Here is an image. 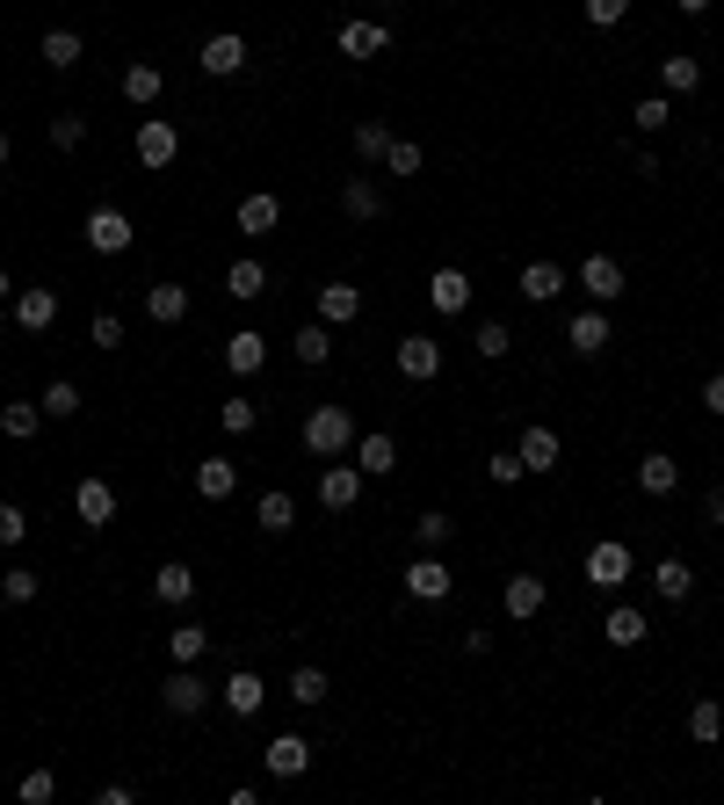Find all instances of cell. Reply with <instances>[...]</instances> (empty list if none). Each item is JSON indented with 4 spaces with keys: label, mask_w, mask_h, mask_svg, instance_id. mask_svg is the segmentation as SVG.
I'll list each match as a JSON object with an SVG mask.
<instances>
[{
    "label": "cell",
    "mask_w": 724,
    "mask_h": 805,
    "mask_svg": "<svg viewBox=\"0 0 724 805\" xmlns=\"http://www.w3.org/2000/svg\"><path fill=\"white\" fill-rule=\"evenodd\" d=\"M348 443H355V414L348 406H311L305 414V450L311 457H341Z\"/></svg>",
    "instance_id": "6da1fadb"
},
{
    "label": "cell",
    "mask_w": 724,
    "mask_h": 805,
    "mask_svg": "<svg viewBox=\"0 0 724 805\" xmlns=\"http://www.w3.org/2000/svg\"><path fill=\"white\" fill-rule=\"evenodd\" d=\"M87 247L95 254H131V218L117 204H95L87 210Z\"/></svg>",
    "instance_id": "7a4b0ae2"
},
{
    "label": "cell",
    "mask_w": 724,
    "mask_h": 805,
    "mask_svg": "<svg viewBox=\"0 0 724 805\" xmlns=\"http://www.w3.org/2000/svg\"><path fill=\"white\" fill-rule=\"evenodd\" d=\"M392 363H398V378H414V385H428V378H442V341H428V334H406Z\"/></svg>",
    "instance_id": "3957f363"
},
{
    "label": "cell",
    "mask_w": 724,
    "mask_h": 805,
    "mask_svg": "<svg viewBox=\"0 0 724 805\" xmlns=\"http://www.w3.org/2000/svg\"><path fill=\"white\" fill-rule=\"evenodd\" d=\"M449 588H457V574H449L435 552H420V559L406 566V596L414 602H449Z\"/></svg>",
    "instance_id": "277c9868"
},
{
    "label": "cell",
    "mask_w": 724,
    "mask_h": 805,
    "mask_svg": "<svg viewBox=\"0 0 724 805\" xmlns=\"http://www.w3.org/2000/svg\"><path fill=\"white\" fill-rule=\"evenodd\" d=\"M160 704H167L174 718H196L210 704V689H204V675H196V667H174L167 683H160Z\"/></svg>",
    "instance_id": "5b68a950"
},
{
    "label": "cell",
    "mask_w": 724,
    "mask_h": 805,
    "mask_svg": "<svg viewBox=\"0 0 724 805\" xmlns=\"http://www.w3.org/2000/svg\"><path fill=\"white\" fill-rule=\"evenodd\" d=\"M586 580H594V588H623V580H630V544L602 537L594 552H586Z\"/></svg>",
    "instance_id": "8992f818"
},
{
    "label": "cell",
    "mask_w": 724,
    "mask_h": 805,
    "mask_svg": "<svg viewBox=\"0 0 724 805\" xmlns=\"http://www.w3.org/2000/svg\"><path fill=\"white\" fill-rule=\"evenodd\" d=\"M196 66H204L210 80H232V73L246 66V36H240V30H218V36L204 44V58H196Z\"/></svg>",
    "instance_id": "52a82bcc"
},
{
    "label": "cell",
    "mask_w": 724,
    "mask_h": 805,
    "mask_svg": "<svg viewBox=\"0 0 724 805\" xmlns=\"http://www.w3.org/2000/svg\"><path fill=\"white\" fill-rule=\"evenodd\" d=\"M218 704H224L232 718H254L261 704H268V689H261L254 667H232V675H224V689H218Z\"/></svg>",
    "instance_id": "ba28073f"
},
{
    "label": "cell",
    "mask_w": 724,
    "mask_h": 805,
    "mask_svg": "<svg viewBox=\"0 0 724 805\" xmlns=\"http://www.w3.org/2000/svg\"><path fill=\"white\" fill-rule=\"evenodd\" d=\"M558 450H566V443H558V428H544V421H529L522 443H515V457L529 465V472H558Z\"/></svg>",
    "instance_id": "9c48e42d"
},
{
    "label": "cell",
    "mask_w": 724,
    "mask_h": 805,
    "mask_svg": "<svg viewBox=\"0 0 724 805\" xmlns=\"http://www.w3.org/2000/svg\"><path fill=\"white\" fill-rule=\"evenodd\" d=\"M580 283H586V298H594V305L623 298V262H616V254H586V262H580Z\"/></svg>",
    "instance_id": "30bf717a"
},
{
    "label": "cell",
    "mask_w": 724,
    "mask_h": 805,
    "mask_svg": "<svg viewBox=\"0 0 724 805\" xmlns=\"http://www.w3.org/2000/svg\"><path fill=\"white\" fill-rule=\"evenodd\" d=\"M174 153H182V131H174L167 117H145L139 123V160H145V167H167Z\"/></svg>",
    "instance_id": "8fae6325"
},
{
    "label": "cell",
    "mask_w": 724,
    "mask_h": 805,
    "mask_svg": "<svg viewBox=\"0 0 724 805\" xmlns=\"http://www.w3.org/2000/svg\"><path fill=\"white\" fill-rule=\"evenodd\" d=\"M319 501H327L333 515L355 508L362 501V465H327V472H319Z\"/></svg>",
    "instance_id": "7c38bea8"
},
{
    "label": "cell",
    "mask_w": 724,
    "mask_h": 805,
    "mask_svg": "<svg viewBox=\"0 0 724 805\" xmlns=\"http://www.w3.org/2000/svg\"><path fill=\"white\" fill-rule=\"evenodd\" d=\"M73 508H80L87 530H102L109 515H117V487H109V479H80V487H73Z\"/></svg>",
    "instance_id": "4fadbf2b"
},
{
    "label": "cell",
    "mask_w": 724,
    "mask_h": 805,
    "mask_svg": "<svg viewBox=\"0 0 724 805\" xmlns=\"http://www.w3.org/2000/svg\"><path fill=\"white\" fill-rule=\"evenodd\" d=\"M566 341H572V356H602V349H608V313H602V305H586V313H572Z\"/></svg>",
    "instance_id": "5bb4252c"
},
{
    "label": "cell",
    "mask_w": 724,
    "mask_h": 805,
    "mask_svg": "<svg viewBox=\"0 0 724 805\" xmlns=\"http://www.w3.org/2000/svg\"><path fill=\"white\" fill-rule=\"evenodd\" d=\"M8 305H15V327H22V334H44V327L58 319V291H15Z\"/></svg>",
    "instance_id": "9a60e30c"
},
{
    "label": "cell",
    "mask_w": 724,
    "mask_h": 805,
    "mask_svg": "<svg viewBox=\"0 0 724 805\" xmlns=\"http://www.w3.org/2000/svg\"><path fill=\"white\" fill-rule=\"evenodd\" d=\"M428 305H435V313H464V305H471V276H464V269H435V276H428Z\"/></svg>",
    "instance_id": "2e32d148"
},
{
    "label": "cell",
    "mask_w": 724,
    "mask_h": 805,
    "mask_svg": "<svg viewBox=\"0 0 724 805\" xmlns=\"http://www.w3.org/2000/svg\"><path fill=\"white\" fill-rule=\"evenodd\" d=\"M276 226H283V204L268 189L240 196V232H246V240H261V232H276Z\"/></svg>",
    "instance_id": "e0dca14e"
},
{
    "label": "cell",
    "mask_w": 724,
    "mask_h": 805,
    "mask_svg": "<svg viewBox=\"0 0 724 805\" xmlns=\"http://www.w3.org/2000/svg\"><path fill=\"white\" fill-rule=\"evenodd\" d=\"M261 363H268V341H261L254 327H246V334H232V341H224V370H232V378H254Z\"/></svg>",
    "instance_id": "ac0fdd59"
},
{
    "label": "cell",
    "mask_w": 724,
    "mask_h": 805,
    "mask_svg": "<svg viewBox=\"0 0 724 805\" xmlns=\"http://www.w3.org/2000/svg\"><path fill=\"white\" fill-rule=\"evenodd\" d=\"M160 88H167V73H160V66H145V58H131V66H123V102H131V109L160 102Z\"/></svg>",
    "instance_id": "d6986e66"
},
{
    "label": "cell",
    "mask_w": 724,
    "mask_h": 805,
    "mask_svg": "<svg viewBox=\"0 0 724 805\" xmlns=\"http://www.w3.org/2000/svg\"><path fill=\"white\" fill-rule=\"evenodd\" d=\"M501 602H507V617H515V624H529V617L544 610V580H536V574H515V580L501 588Z\"/></svg>",
    "instance_id": "ffe728a7"
},
{
    "label": "cell",
    "mask_w": 724,
    "mask_h": 805,
    "mask_svg": "<svg viewBox=\"0 0 724 805\" xmlns=\"http://www.w3.org/2000/svg\"><path fill=\"white\" fill-rule=\"evenodd\" d=\"M673 487H681V465H673L667 450H652V457H645V465H638V493H652V501H667Z\"/></svg>",
    "instance_id": "44dd1931"
},
{
    "label": "cell",
    "mask_w": 724,
    "mask_h": 805,
    "mask_svg": "<svg viewBox=\"0 0 724 805\" xmlns=\"http://www.w3.org/2000/svg\"><path fill=\"white\" fill-rule=\"evenodd\" d=\"M311 770V748L297 733H276L268 740V776H305Z\"/></svg>",
    "instance_id": "7402d4cb"
},
{
    "label": "cell",
    "mask_w": 724,
    "mask_h": 805,
    "mask_svg": "<svg viewBox=\"0 0 724 805\" xmlns=\"http://www.w3.org/2000/svg\"><path fill=\"white\" fill-rule=\"evenodd\" d=\"M145 313H153L160 327H182V319H189V291H182V283H153V291H145Z\"/></svg>",
    "instance_id": "603a6c76"
},
{
    "label": "cell",
    "mask_w": 724,
    "mask_h": 805,
    "mask_svg": "<svg viewBox=\"0 0 724 805\" xmlns=\"http://www.w3.org/2000/svg\"><path fill=\"white\" fill-rule=\"evenodd\" d=\"M232 487H240V465H232V457H204V465H196V493H204V501H224Z\"/></svg>",
    "instance_id": "cb8c5ba5"
},
{
    "label": "cell",
    "mask_w": 724,
    "mask_h": 805,
    "mask_svg": "<svg viewBox=\"0 0 724 805\" xmlns=\"http://www.w3.org/2000/svg\"><path fill=\"white\" fill-rule=\"evenodd\" d=\"M558 291H566V269H558V262H529V269H522V298H529V305H551Z\"/></svg>",
    "instance_id": "d4e9b609"
},
{
    "label": "cell",
    "mask_w": 724,
    "mask_h": 805,
    "mask_svg": "<svg viewBox=\"0 0 724 805\" xmlns=\"http://www.w3.org/2000/svg\"><path fill=\"white\" fill-rule=\"evenodd\" d=\"M384 44H392V30H384V22H341V52L348 58H377Z\"/></svg>",
    "instance_id": "484cf974"
},
{
    "label": "cell",
    "mask_w": 724,
    "mask_h": 805,
    "mask_svg": "<svg viewBox=\"0 0 724 805\" xmlns=\"http://www.w3.org/2000/svg\"><path fill=\"white\" fill-rule=\"evenodd\" d=\"M254 523L268 530V537H283V530L297 523V501H290V493H283V487H268V493H261V501H254Z\"/></svg>",
    "instance_id": "4316f807"
},
{
    "label": "cell",
    "mask_w": 724,
    "mask_h": 805,
    "mask_svg": "<svg viewBox=\"0 0 724 805\" xmlns=\"http://www.w3.org/2000/svg\"><path fill=\"white\" fill-rule=\"evenodd\" d=\"M153 596L182 610V602H196V574H189V566H182V559H167V566H160V574H153Z\"/></svg>",
    "instance_id": "83f0119b"
},
{
    "label": "cell",
    "mask_w": 724,
    "mask_h": 805,
    "mask_svg": "<svg viewBox=\"0 0 724 805\" xmlns=\"http://www.w3.org/2000/svg\"><path fill=\"white\" fill-rule=\"evenodd\" d=\"M319 319H327V327L362 319V291H355V283H327V291H319Z\"/></svg>",
    "instance_id": "f1b7e54d"
},
{
    "label": "cell",
    "mask_w": 724,
    "mask_h": 805,
    "mask_svg": "<svg viewBox=\"0 0 724 805\" xmlns=\"http://www.w3.org/2000/svg\"><path fill=\"white\" fill-rule=\"evenodd\" d=\"M659 80H667V95H695L703 88V58H689V52L659 58Z\"/></svg>",
    "instance_id": "f546056e"
},
{
    "label": "cell",
    "mask_w": 724,
    "mask_h": 805,
    "mask_svg": "<svg viewBox=\"0 0 724 805\" xmlns=\"http://www.w3.org/2000/svg\"><path fill=\"white\" fill-rule=\"evenodd\" d=\"M224 291H232V298H261V291H268V269H261L254 262V254H240V262H232V269H224Z\"/></svg>",
    "instance_id": "4dcf8cb0"
},
{
    "label": "cell",
    "mask_w": 724,
    "mask_h": 805,
    "mask_svg": "<svg viewBox=\"0 0 724 805\" xmlns=\"http://www.w3.org/2000/svg\"><path fill=\"white\" fill-rule=\"evenodd\" d=\"M36 428H44V406H30V400L0 406V436L8 443H36Z\"/></svg>",
    "instance_id": "1f68e13d"
},
{
    "label": "cell",
    "mask_w": 724,
    "mask_h": 805,
    "mask_svg": "<svg viewBox=\"0 0 724 805\" xmlns=\"http://www.w3.org/2000/svg\"><path fill=\"white\" fill-rule=\"evenodd\" d=\"M602 639H608V646H616V653H630V646H638V639H645V610H630V602H623V610H608Z\"/></svg>",
    "instance_id": "d6a6232c"
},
{
    "label": "cell",
    "mask_w": 724,
    "mask_h": 805,
    "mask_svg": "<svg viewBox=\"0 0 724 805\" xmlns=\"http://www.w3.org/2000/svg\"><path fill=\"white\" fill-rule=\"evenodd\" d=\"M355 465H362V479H384V472L398 465V443H392V436H362V443H355Z\"/></svg>",
    "instance_id": "836d02e7"
},
{
    "label": "cell",
    "mask_w": 724,
    "mask_h": 805,
    "mask_svg": "<svg viewBox=\"0 0 724 805\" xmlns=\"http://www.w3.org/2000/svg\"><path fill=\"white\" fill-rule=\"evenodd\" d=\"M652 588H659V602H689V588H695L689 559H659L652 566Z\"/></svg>",
    "instance_id": "e575fe53"
},
{
    "label": "cell",
    "mask_w": 724,
    "mask_h": 805,
    "mask_svg": "<svg viewBox=\"0 0 724 805\" xmlns=\"http://www.w3.org/2000/svg\"><path fill=\"white\" fill-rule=\"evenodd\" d=\"M167 653H174V667H196V661L210 653V631H204V624H174V631H167Z\"/></svg>",
    "instance_id": "d590c367"
},
{
    "label": "cell",
    "mask_w": 724,
    "mask_h": 805,
    "mask_svg": "<svg viewBox=\"0 0 724 805\" xmlns=\"http://www.w3.org/2000/svg\"><path fill=\"white\" fill-rule=\"evenodd\" d=\"M689 740H703V748H717V740H724V704L717 697H703L689 711Z\"/></svg>",
    "instance_id": "8d00e7d4"
},
{
    "label": "cell",
    "mask_w": 724,
    "mask_h": 805,
    "mask_svg": "<svg viewBox=\"0 0 724 805\" xmlns=\"http://www.w3.org/2000/svg\"><path fill=\"white\" fill-rule=\"evenodd\" d=\"M36 406H44V414H52V421H73V414H80V385H73V378H52V385H44V400H36Z\"/></svg>",
    "instance_id": "74e56055"
},
{
    "label": "cell",
    "mask_w": 724,
    "mask_h": 805,
    "mask_svg": "<svg viewBox=\"0 0 724 805\" xmlns=\"http://www.w3.org/2000/svg\"><path fill=\"white\" fill-rule=\"evenodd\" d=\"M36 588H44V580H36L30 566H8V574H0V602H8V610H22V602H36Z\"/></svg>",
    "instance_id": "f35d334b"
},
{
    "label": "cell",
    "mask_w": 724,
    "mask_h": 805,
    "mask_svg": "<svg viewBox=\"0 0 724 805\" xmlns=\"http://www.w3.org/2000/svg\"><path fill=\"white\" fill-rule=\"evenodd\" d=\"M44 66H52V73H73V66H80V36H73V30H52V36H44Z\"/></svg>",
    "instance_id": "ab89813d"
},
{
    "label": "cell",
    "mask_w": 724,
    "mask_h": 805,
    "mask_svg": "<svg viewBox=\"0 0 724 805\" xmlns=\"http://www.w3.org/2000/svg\"><path fill=\"white\" fill-rule=\"evenodd\" d=\"M327 356H333V334H327V319H319V327H297V363H311V370H319Z\"/></svg>",
    "instance_id": "60d3db41"
},
{
    "label": "cell",
    "mask_w": 724,
    "mask_h": 805,
    "mask_svg": "<svg viewBox=\"0 0 724 805\" xmlns=\"http://www.w3.org/2000/svg\"><path fill=\"white\" fill-rule=\"evenodd\" d=\"M290 704H305V711H311V704H327V667H297V675H290Z\"/></svg>",
    "instance_id": "b9f144b4"
},
{
    "label": "cell",
    "mask_w": 724,
    "mask_h": 805,
    "mask_svg": "<svg viewBox=\"0 0 724 805\" xmlns=\"http://www.w3.org/2000/svg\"><path fill=\"white\" fill-rule=\"evenodd\" d=\"M254 421H261V406H254V400H224V406H218V428H224V436H246Z\"/></svg>",
    "instance_id": "7bdbcfd3"
},
{
    "label": "cell",
    "mask_w": 724,
    "mask_h": 805,
    "mask_svg": "<svg viewBox=\"0 0 724 805\" xmlns=\"http://www.w3.org/2000/svg\"><path fill=\"white\" fill-rule=\"evenodd\" d=\"M341 204H348V218H377V210H384V196L377 189H370V182H348V189H341Z\"/></svg>",
    "instance_id": "ee69618b"
},
{
    "label": "cell",
    "mask_w": 724,
    "mask_h": 805,
    "mask_svg": "<svg viewBox=\"0 0 724 805\" xmlns=\"http://www.w3.org/2000/svg\"><path fill=\"white\" fill-rule=\"evenodd\" d=\"M507 349H515V334H507L501 319H485V327H479V356H485V363H501Z\"/></svg>",
    "instance_id": "f6af8a7d"
},
{
    "label": "cell",
    "mask_w": 724,
    "mask_h": 805,
    "mask_svg": "<svg viewBox=\"0 0 724 805\" xmlns=\"http://www.w3.org/2000/svg\"><path fill=\"white\" fill-rule=\"evenodd\" d=\"M355 153L362 160H384V153H392V131H384V123H355Z\"/></svg>",
    "instance_id": "bcb514c9"
},
{
    "label": "cell",
    "mask_w": 724,
    "mask_h": 805,
    "mask_svg": "<svg viewBox=\"0 0 724 805\" xmlns=\"http://www.w3.org/2000/svg\"><path fill=\"white\" fill-rule=\"evenodd\" d=\"M630 117H638V131H667V117H673V102L667 95H645L638 109H630Z\"/></svg>",
    "instance_id": "7dc6e473"
},
{
    "label": "cell",
    "mask_w": 724,
    "mask_h": 805,
    "mask_svg": "<svg viewBox=\"0 0 724 805\" xmlns=\"http://www.w3.org/2000/svg\"><path fill=\"white\" fill-rule=\"evenodd\" d=\"M15 791H22V805H52V791H58V776H52V770H30V776H22V784H15Z\"/></svg>",
    "instance_id": "c3c4849f"
},
{
    "label": "cell",
    "mask_w": 724,
    "mask_h": 805,
    "mask_svg": "<svg viewBox=\"0 0 724 805\" xmlns=\"http://www.w3.org/2000/svg\"><path fill=\"white\" fill-rule=\"evenodd\" d=\"M522 472H529V465H522L515 450H501V457H485V479H493V487H515Z\"/></svg>",
    "instance_id": "681fc988"
},
{
    "label": "cell",
    "mask_w": 724,
    "mask_h": 805,
    "mask_svg": "<svg viewBox=\"0 0 724 805\" xmlns=\"http://www.w3.org/2000/svg\"><path fill=\"white\" fill-rule=\"evenodd\" d=\"M449 530H457L449 515H420V523H414V544H420V552H435V544H449Z\"/></svg>",
    "instance_id": "f907efd6"
},
{
    "label": "cell",
    "mask_w": 724,
    "mask_h": 805,
    "mask_svg": "<svg viewBox=\"0 0 724 805\" xmlns=\"http://www.w3.org/2000/svg\"><path fill=\"white\" fill-rule=\"evenodd\" d=\"M623 15H630V0H586V22H594V30H616Z\"/></svg>",
    "instance_id": "816d5d0a"
},
{
    "label": "cell",
    "mask_w": 724,
    "mask_h": 805,
    "mask_svg": "<svg viewBox=\"0 0 724 805\" xmlns=\"http://www.w3.org/2000/svg\"><path fill=\"white\" fill-rule=\"evenodd\" d=\"M22 537H30V515L15 501H0V544H22Z\"/></svg>",
    "instance_id": "f5cc1de1"
},
{
    "label": "cell",
    "mask_w": 724,
    "mask_h": 805,
    "mask_svg": "<svg viewBox=\"0 0 724 805\" xmlns=\"http://www.w3.org/2000/svg\"><path fill=\"white\" fill-rule=\"evenodd\" d=\"M384 160H392V175H420V145L414 139H392V153H384Z\"/></svg>",
    "instance_id": "db71d44e"
},
{
    "label": "cell",
    "mask_w": 724,
    "mask_h": 805,
    "mask_svg": "<svg viewBox=\"0 0 724 805\" xmlns=\"http://www.w3.org/2000/svg\"><path fill=\"white\" fill-rule=\"evenodd\" d=\"M80 139H87V123H80V117H52V145H58V153H73Z\"/></svg>",
    "instance_id": "11a10c76"
},
{
    "label": "cell",
    "mask_w": 724,
    "mask_h": 805,
    "mask_svg": "<svg viewBox=\"0 0 724 805\" xmlns=\"http://www.w3.org/2000/svg\"><path fill=\"white\" fill-rule=\"evenodd\" d=\"M95 349H123V319H117V313L95 319Z\"/></svg>",
    "instance_id": "9f6ffc18"
},
{
    "label": "cell",
    "mask_w": 724,
    "mask_h": 805,
    "mask_svg": "<svg viewBox=\"0 0 724 805\" xmlns=\"http://www.w3.org/2000/svg\"><path fill=\"white\" fill-rule=\"evenodd\" d=\"M703 523H710V530H724V487H710V501H703Z\"/></svg>",
    "instance_id": "6f0895ef"
},
{
    "label": "cell",
    "mask_w": 724,
    "mask_h": 805,
    "mask_svg": "<svg viewBox=\"0 0 724 805\" xmlns=\"http://www.w3.org/2000/svg\"><path fill=\"white\" fill-rule=\"evenodd\" d=\"M703 406H710V414L724 421V370H717V378H710V385H703Z\"/></svg>",
    "instance_id": "680465c9"
},
{
    "label": "cell",
    "mask_w": 724,
    "mask_h": 805,
    "mask_svg": "<svg viewBox=\"0 0 724 805\" xmlns=\"http://www.w3.org/2000/svg\"><path fill=\"white\" fill-rule=\"evenodd\" d=\"M673 8H681V15H710V0H673Z\"/></svg>",
    "instance_id": "91938a15"
},
{
    "label": "cell",
    "mask_w": 724,
    "mask_h": 805,
    "mask_svg": "<svg viewBox=\"0 0 724 805\" xmlns=\"http://www.w3.org/2000/svg\"><path fill=\"white\" fill-rule=\"evenodd\" d=\"M8 298H15V283H8V269H0V305H8Z\"/></svg>",
    "instance_id": "94428289"
},
{
    "label": "cell",
    "mask_w": 724,
    "mask_h": 805,
    "mask_svg": "<svg viewBox=\"0 0 724 805\" xmlns=\"http://www.w3.org/2000/svg\"><path fill=\"white\" fill-rule=\"evenodd\" d=\"M8 153H15V145H8V131H0V167H8Z\"/></svg>",
    "instance_id": "6125c7cd"
},
{
    "label": "cell",
    "mask_w": 724,
    "mask_h": 805,
    "mask_svg": "<svg viewBox=\"0 0 724 805\" xmlns=\"http://www.w3.org/2000/svg\"><path fill=\"white\" fill-rule=\"evenodd\" d=\"M0 327H8V313H0Z\"/></svg>",
    "instance_id": "be15d7a7"
}]
</instances>
